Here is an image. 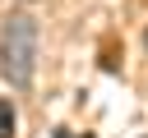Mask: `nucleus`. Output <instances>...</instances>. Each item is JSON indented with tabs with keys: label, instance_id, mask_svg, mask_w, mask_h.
I'll list each match as a JSON object with an SVG mask.
<instances>
[{
	"label": "nucleus",
	"instance_id": "2",
	"mask_svg": "<svg viewBox=\"0 0 148 138\" xmlns=\"http://www.w3.org/2000/svg\"><path fill=\"white\" fill-rule=\"evenodd\" d=\"M0 138H14V106L0 97Z\"/></svg>",
	"mask_w": 148,
	"mask_h": 138
},
{
	"label": "nucleus",
	"instance_id": "3",
	"mask_svg": "<svg viewBox=\"0 0 148 138\" xmlns=\"http://www.w3.org/2000/svg\"><path fill=\"white\" fill-rule=\"evenodd\" d=\"M56 138H88V133H74V129H56Z\"/></svg>",
	"mask_w": 148,
	"mask_h": 138
},
{
	"label": "nucleus",
	"instance_id": "1",
	"mask_svg": "<svg viewBox=\"0 0 148 138\" xmlns=\"http://www.w3.org/2000/svg\"><path fill=\"white\" fill-rule=\"evenodd\" d=\"M0 74L9 87H28L37 74V18L32 14H9L0 28Z\"/></svg>",
	"mask_w": 148,
	"mask_h": 138
}]
</instances>
